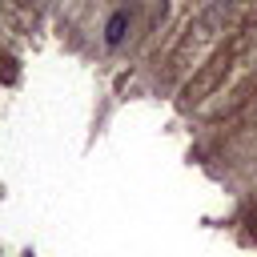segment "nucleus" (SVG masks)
<instances>
[{
    "label": "nucleus",
    "mask_w": 257,
    "mask_h": 257,
    "mask_svg": "<svg viewBox=\"0 0 257 257\" xmlns=\"http://www.w3.org/2000/svg\"><path fill=\"white\" fill-rule=\"evenodd\" d=\"M124 28H128V12L120 8V12H112V16H108V28H104V40H108V44L116 48V44L124 40Z\"/></svg>",
    "instance_id": "f257e3e1"
}]
</instances>
